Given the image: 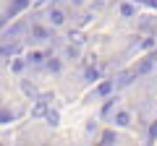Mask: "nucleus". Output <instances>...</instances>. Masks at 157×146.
Returning <instances> with one entry per match:
<instances>
[{
  "instance_id": "nucleus-6",
  "label": "nucleus",
  "mask_w": 157,
  "mask_h": 146,
  "mask_svg": "<svg viewBox=\"0 0 157 146\" xmlns=\"http://www.w3.org/2000/svg\"><path fill=\"white\" fill-rule=\"evenodd\" d=\"M110 89H113V84H110V81H105V84H100L97 94H102V97H105V94H110Z\"/></svg>"
},
{
  "instance_id": "nucleus-3",
  "label": "nucleus",
  "mask_w": 157,
  "mask_h": 146,
  "mask_svg": "<svg viewBox=\"0 0 157 146\" xmlns=\"http://www.w3.org/2000/svg\"><path fill=\"white\" fill-rule=\"evenodd\" d=\"M152 65H155V60L149 57V60H144L139 68H136V73H149V71H152Z\"/></svg>"
},
{
  "instance_id": "nucleus-10",
  "label": "nucleus",
  "mask_w": 157,
  "mask_h": 146,
  "mask_svg": "<svg viewBox=\"0 0 157 146\" xmlns=\"http://www.w3.org/2000/svg\"><path fill=\"white\" fill-rule=\"evenodd\" d=\"M113 141H115V133H113V130H107V133L102 136V144H113Z\"/></svg>"
},
{
  "instance_id": "nucleus-5",
  "label": "nucleus",
  "mask_w": 157,
  "mask_h": 146,
  "mask_svg": "<svg viewBox=\"0 0 157 146\" xmlns=\"http://www.w3.org/2000/svg\"><path fill=\"white\" fill-rule=\"evenodd\" d=\"M32 34L37 37V39H47V31H45L42 26H34V29H32Z\"/></svg>"
},
{
  "instance_id": "nucleus-1",
  "label": "nucleus",
  "mask_w": 157,
  "mask_h": 146,
  "mask_svg": "<svg viewBox=\"0 0 157 146\" xmlns=\"http://www.w3.org/2000/svg\"><path fill=\"white\" fill-rule=\"evenodd\" d=\"M26 5H29V0H13V8H11V13H8V16H16V13H21Z\"/></svg>"
},
{
  "instance_id": "nucleus-9",
  "label": "nucleus",
  "mask_w": 157,
  "mask_h": 146,
  "mask_svg": "<svg viewBox=\"0 0 157 146\" xmlns=\"http://www.w3.org/2000/svg\"><path fill=\"white\" fill-rule=\"evenodd\" d=\"M29 60H32V63H42V60H45V55H42V52H32Z\"/></svg>"
},
{
  "instance_id": "nucleus-2",
  "label": "nucleus",
  "mask_w": 157,
  "mask_h": 146,
  "mask_svg": "<svg viewBox=\"0 0 157 146\" xmlns=\"http://www.w3.org/2000/svg\"><path fill=\"white\" fill-rule=\"evenodd\" d=\"M50 18H52V24H55V26H60V24L66 21V16H63V11H58V8H55V11H50Z\"/></svg>"
},
{
  "instance_id": "nucleus-14",
  "label": "nucleus",
  "mask_w": 157,
  "mask_h": 146,
  "mask_svg": "<svg viewBox=\"0 0 157 146\" xmlns=\"http://www.w3.org/2000/svg\"><path fill=\"white\" fill-rule=\"evenodd\" d=\"M47 68H50V71L55 73V71H60V63H58V60H52V63H50V65H47Z\"/></svg>"
},
{
  "instance_id": "nucleus-13",
  "label": "nucleus",
  "mask_w": 157,
  "mask_h": 146,
  "mask_svg": "<svg viewBox=\"0 0 157 146\" xmlns=\"http://www.w3.org/2000/svg\"><path fill=\"white\" fill-rule=\"evenodd\" d=\"M47 120H50V123L55 125V123H58V112H52V110H50V112H47Z\"/></svg>"
},
{
  "instance_id": "nucleus-7",
  "label": "nucleus",
  "mask_w": 157,
  "mask_h": 146,
  "mask_svg": "<svg viewBox=\"0 0 157 146\" xmlns=\"http://www.w3.org/2000/svg\"><path fill=\"white\" fill-rule=\"evenodd\" d=\"M100 78V71H97V68H89V71H86V81H97Z\"/></svg>"
},
{
  "instance_id": "nucleus-11",
  "label": "nucleus",
  "mask_w": 157,
  "mask_h": 146,
  "mask_svg": "<svg viewBox=\"0 0 157 146\" xmlns=\"http://www.w3.org/2000/svg\"><path fill=\"white\" fill-rule=\"evenodd\" d=\"M47 112V107H45V102H39L37 107H34V115H45Z\"/></svg>"
},
{
  "instance_id": "nucleus-4",
  "label": "nucleus",
  "mask_w": 157,
  "mask_h": 146,
  "mask_svg": "<svg viewBox=\"0 0 157 146\" xmlns=\"http://www.w3.org/2000/svg\"><path fill=\"white\" fill-rule=\"evenodd\" d=\"M115 123H118V125H128V123H131V118H128V112H118V118H115Z\"/></svg>"
},
{
  "instance_id": "nucleus-12",
  "label": "nucleus",
  "mask_w": 157,
  "mask_h": 146,
  "mask_svg": "<svg viewBox=\"0 0 157 146\" xmlns=\"http://www.w3.org/2000/svg\"><path fill=\"white\" fill-rule=\"evenodd\" d=\"M11 120H13L11 112H0V123H11Z\"/></svg>"
},
{
  "instance_id": "nucleus-8",
  "label": "nucleus",
  "mask_w": 157,
  "mask_h": 146,
  "mask_svg": "<svg viewBox=\"0 0 157 146\" xmlns=\"http://www.w3.org/2000/svg\"><path fill=\"white\" fill-rule=\"evenodd\" d=\"M121 13H123V16H134V5H131V3H123V5H121Z\"/></svg>"
},
{
  "instance_id": "nucleus-15",
  "label": "nucleus",
  "mask_w": 157,
  "mask_h": 146,
  "mask_svg": "<svg viewBox=\"0 0 157 146\" xmlns=\"http://www.w3.org/2000/svg\"><path fill=\"white\" fill-rule=\"evenodd\" d=\"M149 138H157V123H152V128H149Z\"/></svg>"
}]
</instances>
